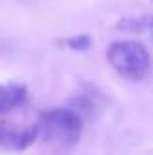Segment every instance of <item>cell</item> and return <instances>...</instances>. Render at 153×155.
I'll return each instance as SVG.
<instances>
[{"label":"cell","instance_id":"1","mask_svg":"<svg viewBox=\"0 0 153 155\" xmlns=\"http://www.w3.org/2000/svg\"><path fill=\"white\" fill-rule=\"evenodd\" d=\"M83 130V121L72 108H54L41 114L38 134L43 135L45 143L58 148L74 146Z\"/></svg>","mask_w":153,"mask_h":155},{"label":"cell","instance_id":"2","mask_svg":"<svg viewBox=\"0 0 153 155\" xmlns=\"http://www.w3.org/2000/svg\"><path fill=\"white\" fill-rule=\"evenodd\" d=\"M106 60L126 79H142L150 69L148 49L133 40L114 41L106 51Z\"/></svg>","mask_w":153,"mask_h":155},{"label":"cell","instance_id":"3","mask_svg":"<svg viewBox=\"0 0 153 155\" xmlns=\"http://www.w3.org/2000/svg\"><path fill=\"white\" fill-rule=\"evenodd\" d=\"M36 137H38V126L18 128V126L0 124V148L4 150L22 152L29 148Z\"/></svg>","mask_w":153,"mask_h":155},{"label":"cell","instance_id":"4","mask_svg":"<svg viewBox=\"0 0 153 155\" xmlns=\"http://www.w3.org/2000/svg\"><path fill=\"white\" fill-rule=\"evenodd\" d=\"M25 97H27L25 85H20V83L0 85V114L20 107L25 101Z\"/></svg>","mask_w":153,"mask_h":155},{"label":"cell","instance_id":"5","mask_svg":"<svg viewBox=\"0 0 153 155\" xmlns=\"http://www.w3.org/2000/svg\"><path fill=\"white\" fill-rule=\"evenodd\" d=\"M67 45H69L70 49H74V51H85V49H88V45H90V38L85 36V35H79V36H74V38L69 40Z\"/></svg>","mask_w":153,"mask_h":155}]
</instances>
